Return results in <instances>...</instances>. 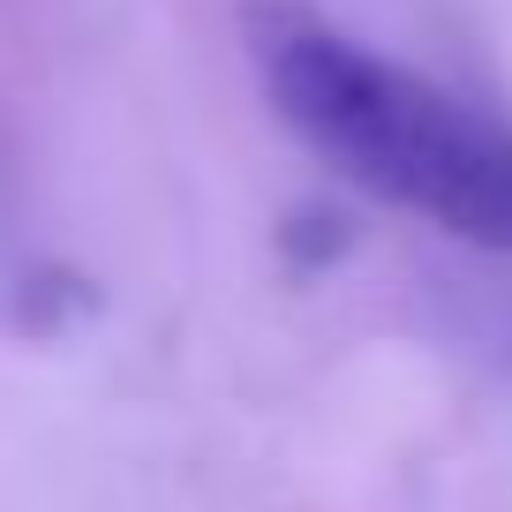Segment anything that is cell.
Masks as SVG:
<instances>
[{
    "label": "cell",
    "instance_id": "cell-1",
    "mask_svg": "<svg viewBox=\"0 0 512 512\" xmlns=\"http://www.w3.org/2000/svg\"><path fill=\"white\" fill-rule=\"evenodd\" d=\"M249 61L272 113L339 181L512 256V121L347 38L309 0H249Z\"/></svg>",
    "mask_w": 512,
    "mask_h": 512
}]
</instances>
